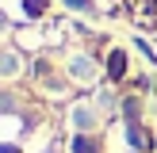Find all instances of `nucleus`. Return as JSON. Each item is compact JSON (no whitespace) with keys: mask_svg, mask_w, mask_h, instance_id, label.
<instances>
[{"mask_svg":"<svg viewBox=\"0 0 157 153\" xmlns=\"http://www.w3.org/2000/svg\"><path fill=\"white\" fill-rule=\"evenodd\" d=\"M0 69H4V73H15L19 65H15V58H0Z\"/></svg>","mask_w":157,"mask_h":153,"instance_id":"obj_6","label":"nucleus"},{"mask_svg":"<svg viewBox=\"0 0 157 153\" xmlns=\"http://www.w3.org/2000/svg\"><path fill=\"white\" fill-rule=\"evenodd\" d=\"M73 153H100V149H96V142H92L88 134H77L73 138Z\"/></svg>","mask_w":157,"mask_h":153,"instance_id":"obj_2","label":"nucleus"},{"mask_svg":"<svg viewBox=\"0 0 157 153\" xmlns=\"http://www.w3.org/2000/svg\"><path fill=\"white\" fill-rule=\"evenodd\" d=\"M73 73H77V76H84V80H92V73H96V69H92V61H88V58H77V61H73Z\"/></svg>","mask_w":157,"mask_h":153,"instance_id":"obj_3","label":"nucleus"},{"mask_svg":"<svg viewBox=\"0 0 157 153\" xmlns=\"http://www.w3.org/2000/svg\"><path fill=\"white\" fill-rule=\"evenodd\" d=\"M107 69H111V73H115V76H119V73H123V54H115V58H111V61H107Z\"/></svg>","mask_w":157,"mask_h":153,"instance_id":"obj_5","label":"nucleus"},{"mask_svg":"<svg viewBox=\"0 0 157 153\" xmlns=\"http://www.w3.org/2000/svg\"><path fill=\"white\" fill-rule=\"evenodd\" d=\"M69 4H73V8H84V12H88V8H92L88 0H69Z\"/></svg>","mask_w":157,"mask_h":153,"instance_id":"obj_7","label":"nucleus"},{"mask_svg":"<svg viewBox=\"0 0 157 153\" xmlns=\"http://www.w3.org/2000/svg\"><path fill=\"white\" fill-rule=\"evenodd\" d=\"M123 111H127L130 122H138V111H142V107H138V99H127V103H123Z\"/></svg>","mask_w":157,"mask_h":153,"instance_id":"obj_4","label":"nucleus"},{"mask_svg":"<svg viewBox=\"0 0 157 153\" xmlns=\"http://www.w3.org/2000/svg\"><path fill=\"white\" fill-rule=\"evenodd\" d=\"M73 126H77V134L92 130V107H73Z\"/></svg>","mask_w":157,"mask_h":153,"instance_id":"obj_1","label":"nucleus"}]
</instances>
